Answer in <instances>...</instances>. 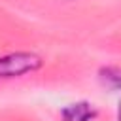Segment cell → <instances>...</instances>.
I'll return each instance as SVG.
<instances>
[{
    "label": "cell",
    "mask_w": 121,
    "mask_h": 121,
    "mask_svg": "<svg viewBox=\"0 0 121 121\" xmlns=\"http://www.w3.org/2000/svg\"><path fill=\"white\" fill-rule=\"evenodd\" d=\"M117 121H121V100H119V108H117Z\"/></svg>",
    "instance_id": "obj_4"
},
{
    "label": "cell",
    "mask_w": 121,
    "mask_h": 121,
    "mask_svg": "<svg viewBox=\"0 0 121 121\" xmlns=\"http://www.w3.org/2000/svg\"><path fill=\"white\" fill-rule=\"evenodd\" d=\"M100 78H102V81L108 83L110 87L121 89V68H115V66L102 68V70H100Z\"/></svg>",
    "instance_id": "obj_3"
},
{
    "label": "cell",
    "mask_w": 121,
    "mask_h": 121,
    "mask_svg": "<svg viewBox=\"0 0 121 121\" xmlns=\"http://www.w3.org/2000/svg\"><path fill=\"white\" fill-rule=\"evenodd\" d=\"M42 66V59L28 51H17L0 57V79L17 78L28 72H34Z\"/></svg>",
    "instance_id": "obj_1"
},
{
    "label": "cell",
    "mask_w": 121,
    "mask_h": 121,
    "mask_svg": "<svg viewBox=\"0 0 121 121\" xmlns=\"http://www.w3.org/2000/svg\"><path fill=\"white\" fill-rule=\"evenodd\" d=\"M95 115H96V110L89 102H76L62 110L64 121H91Z\"/></svg>",
    "instance_id": "obj_2"
}]
</instances>
